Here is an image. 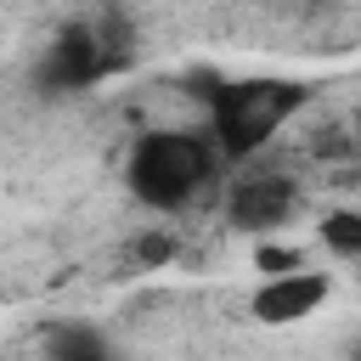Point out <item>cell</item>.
<instances>
[{"instance_id": "6da1fadb", "label": "cell", "mask_w": 361, "mask_h": 361, "mask_svg": "<svg viewBox=\"0 0 361 361\" xmlns=\"http://www.w3.org/2000/svg\"><path fill=\"white\" fill-rule=\"evenodd\" d=\"M214 164H220V147L209 130H147L130 147L124 180L147 209L169 214V209H186L214 180Z\"/></svg>"}, {"instance_id": "7a4b0ae2", "label": "cell", "mask_w": 361, "mask_h": 361, "mask_svg": "<svg viewBox=\"0 0 361 361\" xmlns=\"http://www.w3.org/2000/svg\"><path fill=\"white\" fill-rule=\"evenodd\" d=\"M299 79H220L209 96V135L220 158H254L299 107H305Z\"/></svg>"}, {"instance_id": "3957f363", "label": "cell", "mask_w": 361, "mask_h": 361, "mask_svg": "<svg viewBox=\"0 0 361 361\" xmlns=\"http://www.w3.org/2000/svg\"><path fill=\"white\" fill-rule=\"evenodd\" d=\"M107 68H113V56H107L102 34H96L90 23H68V28L45 45V56H39V68H34V85L51 90V96H68V90H90Z\"/></svg>"}, {"instance_id": "277c9868", "label": "cell", "mask_w": 361, "mask_h": 361, "mask_svg": "<svg viewBox=\"0 0 361 361\" xmlns=\"http://www.w3.org/2000/svg\"><path fill=\"white\" fill-rule=\"evenodd\" d=\"M327 271H282V276H265V288L254 293V322L265 327H288V322H305L316 316V305L327 299Z\"/></svg>"}, {"instance_id": "5b68a950", "label": "cell", "mask_w": 361, "mask_h": 361, "mask_svg": "<svg viewBox=\"0 0 361 361\" xmlns=\"http://www.w3.org/2000/svg\"><path fill=\"white\" fill-rule=\"evenodd\" d=\"M299 203V186L288 175H254V180H237L231 197H226V214L237 231H271L293 214Z\"/></svg>"}, {"instance_id": "8992f818", "label": "cell", "mask_w": 361, "mask_h": 361, "mask_svg": "<svg viewBox=\"0 0 361 361\" xmlns=\"http://www.w3.org/2000/svg\"><path fill=\"white\" fill-rule=\"evenodd\" d=\"M113 344L90 327V322H62V327H51L45 333V355H62V361H96V355H107Z\"/></svg>"}, {"instance_id": "52a82bcc", "label": "cell", "mask_w": 361, "mask_h": 361, "mask_svg": "<svg viewBox=\"0 0 361 361\" xmlns=\"http://www.w3.org/2000/svg\"><path fill=\"white\" fill-rule=\"evenodd\" d=\"M322 243H327V254H338V259H361V209H333V214H322Z\"/></svg>"}, {"instance_id": "ba28073f", "label": "cell", "mask_w": 361, "mask_h": 361, "mask_svg": "<svg viewBox=\"0 0 361 361\" xmlns=\"http://www.w3.org/2000/svg\"><path fill=\"white\" fill-rule=\"evenodd\" d=\"M254 265H259L265 276H282V271H293V265H299V248H282V243H259Z\"/></svg>"}, {"instance_id": "9c48e42d", "label": "cell", "mask_w": 361, "mask_h": 361, "mask_svg": "<svg viewBox=\"0 0 361 361\" xmlns=\"http://www.w3.org/2000/svg\"><path fill=\"white\" fill-rule=\"evenodd\" d=\"M169 254H175L169 237H141V243H135V259H147V265H158V259H169Z\"/></svg>"}]
</instances>
